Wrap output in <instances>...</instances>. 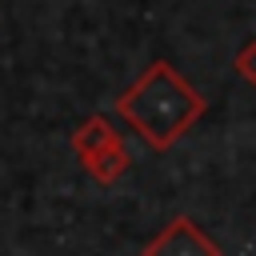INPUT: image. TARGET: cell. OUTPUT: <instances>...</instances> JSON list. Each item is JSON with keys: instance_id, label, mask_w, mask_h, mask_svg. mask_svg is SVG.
<instances>
[{"instance_id": "cell-1", "label": "cell", "mask_w": 256, "mask_h": 256, "mask_svg": "<svg viewBox=\"0 0 256 256\" xmlns=\"http://www.w3.org/2000/svg\"><path fill=\"white\" fill-rule=\"evenodd\" d=\"M116 116L152 148V152H168L204 112L208 100L168 64V60H152L120 96H116Z\"/></svg>"}, {"instance_id": "cell-2", "label": "cell", "mask_w": 256, "mask_h": 256, "mask_svg": "<svg viewBox=\"0 0 256 256\" xmlns=\"http://www.w3.org/2000/svg\"><path fill=\"white\" fill-rule=\"evenodd\" d=\"M140 256H220V244L192 220V216H172L144 248Z\"/></svg>"}, {"instance_id": "cell-3", "label": "cell", "mask_w": 256, "mask_h": 256, "mask_svg": "<svg viewBox=\"0 0 256 256\" xmlns=\"http://www.w3.org/2000/svg\"><path fill=\"white\" fill-rule=\"evenodd\" d=\"M116 140H124L116 128H112V120L108 116H88V120H80L76 128H72V152L80 156V164L88 160V156H96V152H104L108 144H116Z\"/></svg>"}, {"instance_id": "cell-4", "label": "cell", "mask_w": 256, "mask_h": 256, "mask_svg": "<svg viewBox=\"0 0 256 256\" xmlns=\"http://www.w3.org/2000/svg\"><path fill=\"white\" fill-rule=\"evenodd\" d=\"M128 168H132V152H128L124 140H116V144H108L104 152H96V156L84 160V172H88L96 184H116Z\"/></svg>"}, {"instance_id": "cell-5", "label": "cell", "mask_w": 256, "mask_h": 256, "mask_svg": "<svg viewBox=\"0 0 256 256\" xmlns=\"http://www.w3.org/2000/svg\"><path fill=\"white\" fill-rule=\"evenodd\" d=\"M232 68H236V76H240L244 84H252V88H256V40L240 44V52L232 56Z\"/></svg>"}]
</instances>
